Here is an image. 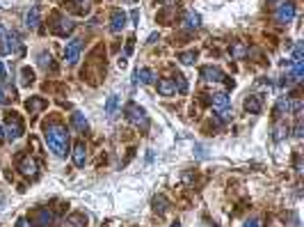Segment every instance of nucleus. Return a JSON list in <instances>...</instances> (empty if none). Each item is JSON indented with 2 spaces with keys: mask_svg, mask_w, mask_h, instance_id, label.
I'll use <instances>...</instances> for the list:
<instances>
[{
  "mask_svg": "<svg viewBox=\"0 0 304 227\" xmlns=\"http://www.w3.org/2000/svg\"><path fill=\"white\" fill-rule=\"evenodd\" d=\"M44 140H46V144H48V149H51L55 156H59V159H64L69 151H71L67 129H64L62 124H57V122L44 126Z\"/></svg>",
  "mask_w": 304,
  "mask_h": 227,
  "instance_id": "obj_1",
  "label": "nucleus"
},
{
  "mask_svg": "<svg viewBox=\"0 0 304 227\" xmlns=\"http://www.w3.org/2000/svg\"><path fill=\"white\" fill-rule=\"evenodd\" d=\"M124 113H126V120L131 122L133 126H137L142 133H147V131H149V117H147V113H144V108H140L137 103H133V101H131Z\"/></svg>",
  "mask_w": 304,
  "mask_h": 227,
  "instance_id": "obj_2",
  "label": "nucleus"
},
{
  "mask_svg": "<svg viewBox=\"0 0 304 227\" xmlns=\"http://www.w3.org/2000/svg\"><path fill=\"white\" fill-rule=\"evenodd\" d=\"M23 131H25V126H23V120L19 113H7V117H5V129H2V136L7 138V140H19V138L23 136Z\"/></svg>",
  "mask_w": 304,
  "mask_h": 227,
  "instance_id": "obj_3",
  "label": "nucleus"
},
{
  "mask_svg": "<svg viewBox=\"0 0 304 227\" xmlns=\"http://www.w3.org/2000/svg\"><path fill=\"white\" fill-rule=\"evenodd\" d=\"M53 21L51 23V30L53 35H57V37H67V35H71L76 28V23L71 21V19H67V16H62V14H55L53 16Z\"/></svg>",
  "mask_w": 304,
  "mask_h": 227,
  "instance_id": "obj_4",
  "label": "nucleus"
},
{
  "mask_svg": "<svg viewBox=\"0 0 304 227\" xmlns=\"http://www.w3.org/2000/svg\"><path fill=\"white\" fill-rule=\"evenodd\" d=\"M80 53H82V39H71V41L64 46V60H67L69 67L78 64V60H80Z\"/></svg>",
  "mask_w": 304,
  "mask_h": 227,
  "instance_id": "obj_5",
  "label": "nucleus"
},
{
  "mask_svg": "<svg viewBox=\"0 0 304 227\" xmlns=\"http://www.w3.org/2000/svg\"><path fill=\"white\" fill-rule=\"evenodd\" d=\"M295 19V5L293 2H282V5H277V12H275V21L279 25H286Z\"/></svg>",
  "mask_w": 304,
  "mask_h": 227,
  "instance_id": "obj_6",
  "label": "nucleus"
},
{
  "mask_svg": "<svg viewBox=\"0 0 304 227\" xmlns=\"http://www.w3.org/2000/svg\"><path fill=\"white\" fill-rule=\"evenodd\" d=\"M201 78H204V81H208V83H222L224 78H227V76H224V71L220 67H213V64H208V67H201Z\"/></svg>",
  "mask_w": 304,
  "mask_h": 227,
  "instance_id": "obj_7",
  "label": "nucleus"
},
{
  "mask_svg": "<svg viewBox=\"0 0 304 227\" xmlns=\"http://www.w3.org/2000/svg\"><path fill=\"white\" fill-rule=\"evenodd\" d=\"M19 172L23 174V177H30V179H35L39 174V165L35 159H30V156H23L21 163H19Z\"/></svg>",
  "mask_w": 304,
  "mask_h": 227,
  "instance_id": "obj_8",
  "label": "nucleus"
},
{
  "mask_svg": "<svg viewBox=\"0 0 304 227\" xmlns=\"http://www.w3.org/2000/svg\"><path fill=\"white\" fill-rule=\"evenodd\" d=\"M53 220H55V216H53V211H48V209H35V213H32V223L39 227H51Z\"/></svg>",
  "mask_w": 304,
  "mask_h": 227,
  "instance_id": "obj_9",
  "label": "nucleus"
},
{
  "mask_svg": "<svg viewBox=\"0 0 304 227\" xmlns=\"http://www.w3.org/2000/svg\"><path fill=\"white\" fill-rule=\"evenodd\" d=\"M126 21H128V16L124 9H112V14H110V28L112 32H121L124 28H126Z\"/></svg>",
  "mask_w": 304,
  "mask_h": 227,
  "instance_id": "obj_10",
  "label": "nucleus"
},
{
  "mask_svg": "<svg viewBox=\"0 0 304 227\" xmlns=\"http://www.w3.org/2000/svg\"><path fill=\"white\" fill-rule=\"evenodd\" d=\"M243 106H245V110L249 115H259L261 110H263V101H261L259 94H247L245 103H243Z\"/></svg>",
  "mask_w": 304,
  "mask_h": 227,
  "instance_id": "obj_11",
  "label": "nucleus"
},
{
  "mask_svg": "<svg viewBox=\"0 0 304 227\" xmlns=\"http://www.w3.org/2000/svg\"><path fill=\"white\" fill-rule=\"evenodd\" d=\"M16 48H19V37L16 35H12V32H5V37H2V41H0V53H14ZM19 51H23V48H19Z\"/></svg>",
  "mask_w": 304,
  "mask_h": 227,
  "instance_id": "obj_12",
  "label": "nucleus"
},
{
  "mask_svg": "<svg viewBox=\"0 0 304 227\" xmlns=\"http://www.w3.org/2000/svg\"><path fill=\"white\" fill-rule=\"evenodd\" d=\"M46 106H48V101H46V99H41V97H30L28 101H25V108H28L30 115H39Z\"/></svg>",
  "mask_w": 304,
  "mask_h": 227,
  "instance_id": "obj_13",
  "label": "nucleus"
},
{
  "mask_svg": "<svg viewBox=\"0 0 304 227\" xmlns=\"http://www.w3.org/2000/svg\"><path fill=\"white\" fill-rule=\"evenodd\" d=\"M158 94L160 97H174L176 94V85L171 78H160L158 81Z\"/></svg>",
  "mask_w": 304,
  "mask_h": 227,
  "instance_id": "obj_14",
  "label": "nucleus"
},
{
  "mask_svg": "<svg viewBox=\"0 0 304 227\" xmlns=\"http://www.w3.org/2000/svg\"><path fill=\"white\" fill-rule=\"evenodd\" d=\"M74 163L78 167H82L85 165V161H87V147H85V143H76V147H74Z\"/></svg>",
  "mask_w": 304,
  "mask_h": 227,
  "instance_id": "obj_15",
  "label": "nucleus"
},
{
  "mask_svg": "<svg viewBox=\"0 0 304 227\" xmlns=\"http://www.w3.org/2000/svg\"><path fill=\"white\" fill-rule=\"evenodd\" d=\"M210 106L215 108V110H224V108H229V94L227 92H217L210 97Z\"/></svg>",
  "mask_w": 304,
  "mask_h": 227,
  "instance_id": "obj_16",
  "label": "nucleus"
},
{
  "mask_svg": "<svg viewBox=\"0 0 304 227\" xmlns=\"http://www.w3.org/2000/svg\"><path fill=\"white\" fill-rule=\"evenodd\" d=\"M39 67L44 69V71H51V74H55L57 71V64H55V60H53L51 53H39Z\"/></svg>",
  "mask_w": 304,
  "mask_h": 227,
  "instance_id": "obj_17",
  "label": "nucleus"
},
{
  "mask_svg": "<svg viewBox=\"0 0 304 227\" xmlns=\"http://www.w3.org/2000/svg\"><path fill=\"white\" fill-rule=\"evenodd\" d=\"M39 23H41V9H39V7H32L28 14H25V25L35 30V28H39Z\"/></svg>",
  "mask_w": 304,
  "mask_h": 227,
  "instance_id": "obj_18",
  "label": "nucleus"
},
{
  "mask_svg": "<svg viewBox=\"0 0 304 227\" xmlns=\"http://www.w3.org/2000/svg\"><path fill=\"white\" fill-rule=\"evenodd\" d=\"M229 53H231V58H233V60H243L245 55H249V48H247L243 41H233V44H231V48H229Z\"/></svg>",
  "mask_w": 304,
  "mask_h": 227,
  "instance_id": "obj_19",
  "label": "nucleus"
},
{
  "mask_svg": "<svg viewBox=\"0 0 304 227\" xmlns=\"http://www.w3.org/2000/svg\"><path fill=\"white\" fill-rule=\"evenodd\" d=\"M87 225V216L85 213H71L64 218V227H85Z\"/></svg>",
  "mask_w": 304,
  "mask_h": 227,
  "instance_id": "obj_20",
  "label": "nucleus"
},
{
  "mask_svg": "<svg viewBox=\"0 0 304 227\" xmlns=\"http://www.w3.org/2000/svg\"><path fill=\"white\" fill-rule=\"evenodd\" d=\"M153 78H156V74H153V69H137L135 71V81L142 85H149V83H153Z\"/></svg>",
  "mask_w": 304,
  "mask_h": 227,
  "instance_id": "obj_21",
  "label": "nucleus"
},
{
  "mask_svg": "<svg viewBox=\"0 0 304 227\" xmlns=\"http://www.w3.org/2000/svg\"><path fill=\"white\" fill-rule=\"evenodd\" d=\"M183 23H186L188 30H197L201 25V16L197 14V12H186V14H183Z\"/></svg>",
  "mask_w": 304,
  "mask_h": 227,
  "instance_id": "obj_22",
  "label": "nucleus"
},
{
  "mask_svg": "<svg viewBox=\"0 0 304 227\" xmlns=\"http://www.w3.org/2000/svg\"><path fill=\"white\" fill-rule=\"evenodd\" d=\"M67 5L74 9V12H78V14H87L92 0H67Z\"/></svg>",
  "mask_w": 304,
  "mask_h": 227,
  "instance_id": "obj_23",
  "label": "nucleus"
},
{
  "mask_svg": "<svg viewBox=\"0 0 304 227\" xmlns=\"http://www.w3.org/2000/svg\"><path fill=\"white\" fill-rule=\"evenodd\" d=\"M151 205H153V211L160 213V216L170 209V202H167V197H165V195H156L153 200H151Z\"/></svg>",
  "mask_w": 304,
  "mask_h": 227,
  "instance_id": "obj_24",
  "label": "nucleus"
},
{
  "mask_svg": "<svg viewBox=\"0 0 304 227\" xmlns=\"http://www.w3.org/2000/svg\"><path fill=\"white\" fill-rule=\"evenodd\" d=\"M71 126H74L76 131H85V129H87V120H85V115H82V113H74V115H71Z\"/></svg>",
  "mask_w": 304,
  "mask_h": 227,
  "instance_id": "obj_25",
  "label": "nucleus"
},
{
  "mask_svg": "<svg viewBox=\"0 0 304 227\" xmlns=\"http://www.w3.org/2000/svg\"><path fill=\"white\" fill-rule=\"evenodd\" d=\"M290 110V101L288 99H279L277 101V106H275V120H279L284 113H288Z\"/></svg>",
  "mask_w": 304,
  "mask_h": 227,
  "instance_id": "obj_26",
  "label": "nucleus"
},
{
  "mask_svg": "<svg viewBox=\"0 0 304 227\" xmlns=\"http://www.w3.org/2000/svg\"><path fill=\"white\" fill-rule=\"evenodd\" d=\"M171 81H174V85H176V92H178V94H186V92H188V81H186V76H183V74H176L174 78H171Z\"/></svg>",
  "mask_w": 304,
  "mask_h": 227,
  "instance_id": "obj_27",
  "label": "nucleus"
},
{
  "mask_svg": "<svg viewBox=\"0 0 304 227\" xmlns=\"http://www.w3.org/2000/svg\"><path fill=\"white\" fill-rule=\"evenodd\" d=\"M288 133H290V129H288V124H286V122H279V124L275 126V140H284Z\"/></svg>",
  "mask_w": 304,
  "mask_h": 227,
  "instance_id": "obj_28",
  "label": "nucleus"
},
{
  "mask_svg": "<svg viewBox=\"0 0 304 227\" xmlns=\"http://www.w3.org/2000/svg\"><path fill=\"white\" fill-rule=\"evenodd\" d=\"M117 101H119L117 94H110V97H108V103H105V115H108V117L114 115V110H117Z\"/></svg>",
  "mask_w": 304,
  "mask_h": 227,
  "instance_id": "obj_29",
  "label": "nucleus"
},
{
  "mask_svg": "<svg viewBox=\"0 0 304 227\" xmlns=\"http://www.w3.org/2000/svg\"><path fill=\"white\" fill-rule=\"evenodd\" d=\"M21 83L23 85H32V83H35V71H32L30 67L21 69Z\"/></svg>",
  "mask_w": 304,
  "mask_h": 227,
  "instance_id": "obj_30",
  "label": "nucleus"
},
{
  "mask_svg": "<svg viewBox=\"0 0 304 227\" xmlns=\"http://www.w3.org/2000/svg\"><path fill=\"white\" fill-rule=\"evenodd\" d=\"M178 60L183 64H192L197 60V51H183V53H178Z\"/></svg>",
  "mask_w": 304,
  "mask_h": 227,
  "instance_id": "obj_31",
  "label": "nucleus"
},
{
  "mask_svg": "<svg viewBox=\"0 0 304 227\" xmlns=\"http://www.w3.org/2000/svg\"><path fill=\"white\" fill-rule=\"evenodd\" d=\"M133 44H135V37H128L126 48H124V58H128V55L133 53Z\"/></svg>",
  "mask_w": 304,
  "mask_h": 227,
  "instance_id": "obj_32",
  "label": "nucleus"
},
{
  "mask_svg": "<svg viewBox=\"0 0 304 227\" xmlns=\"http://www.w3.org/2000/svg\"><path fill=\"white\" fill-rule=\"evenodd\" d=\"M256 90L270 92V83H267V81H256Z\"/></svg>",
  "mask_w": 304,
  "mask_h": 227,
  "instance_id": "obj_33",
  "label": "nucleus"
},
{
  "mask_svg": "<svg viewBox=\"0 0 304 227\" xmlns=\"http://www.w3.org/2000/svg\"><path fill=\"white\" fill-rule=\"evenodd\" d=\"M243 227H263V223H261L259 218H252V220H247Z\"/></svg>",
  "mask_w": 304,
  "mask_h": 227,
  "instance_id": "obj_34",
  "label": "nucleus"
},
{
  "mask_svg": "<svg viewBox=\"0 0 304 227\" xmlns=\"http://www.w3.org/2000/svg\"><path fill=\"white\" fill-rule=\"evenodd\" d=\"M295 138H302V120L297 117V124H295Z\"/></svg>",
  "mask_w": 304,
  "mask_h": 227,
  "instance_id": "obj_35",
  "label": "nucleus"
},
{
  "mask_svg": "<svg viewBox=\"0 0 304 227\" xmlns=\"http://www.w3.org/2000/svg\"><path fill=\"white\" fill-rule=\"evenodd\" d=\"M16 227H30V220L28 218H19L16 220Z\"/></svg>",
  "mask_w": 304,
  "mask_h": 227,
  "instance_id": "obj_36",
  "label": "nucleus"
},
{
  "mask_svg": "<svg viewBox=\"0 0 304 227\" xmlns=\"http://www.w3.org/2000/svg\"><path fill=\"white\" fill-rule=\"evenodd\" d=\"M7 78V71H5V64L0 62V81H5Z\"/></svg>",
  "mask_w": 304,
  "mask_h": 227,
  "instance_id": "obj_37",
  "label": "nucleus"
},
{
  "mask_svg": "<svg viewBox=\"0 0 304 227\" xmlns=\"http://www.w3.org/2000/svg\"><path fill=\"white\" fill-rule=\"evenodd\" d=\"M131 19H133V21H137V19H140V12H137V9H133V12H131Z\"/></svg>",
  "mask_w": 304,
  "mask_h": 227,
  "instance_id": "obj_38",
  "label": "nucleus"
},
{
  "mask_svg": "<svg viewBox=\"0 0 304 227\" xmlns=\"http://www.w3.org/2000/svg\"><path fill=\"white\" fill-rule=\"evenodd\" d=\"M5 101H7V97H5V92L0 90V106H2V103H5Z\"/></svg>",
  "mask_w": 304,
  "mask_h": 227,
  "instance_id": "obj_39",
  "label": "nucleus"
},
{
  "mask_svg": "<svg viewBox=\"0 0 304 227\" xmlns=\"http://www.w3.org/2000/svg\"><path fill=\"white\" fill-rule=\"evenodd\" d=\"M5 37V30H2V25H0V39Z\"/></svg>",
  "mask_w": 304,
  "mask_h": 227,
  "instance_id": "obj_40",
  "label": "nucleus"
},
{
  "mask_svg": "<svg viewBox=\"0 0 304 227\" xmlns=\"http://www.w3.org/2000/svg\"><path fill=\"white\" fill-rule=\"evenodd\" d=\"M2 138H5V136H2V126H0V143H2Z\"/></svg>",
  "mask_w": 304,
  "mask_h": 227,
  "instance_id": "obj_41",
  "label": "nucleus"
},
{
  "mask_svg": "<svg viewBox=\"0 0 304 227\" xmlns=\"http://www.w3.org/2000/svg\"><path fill=\"white\" fill-rule=\"evenodd\" d=\"M171 227H181V225H178V223H174V225H171Z\"/></svg>",
  "mask_w": 304,
  "mask_h": 227,
  "instance_id": "obj_42",
  "label": "nucleus"
}]
</instances>
